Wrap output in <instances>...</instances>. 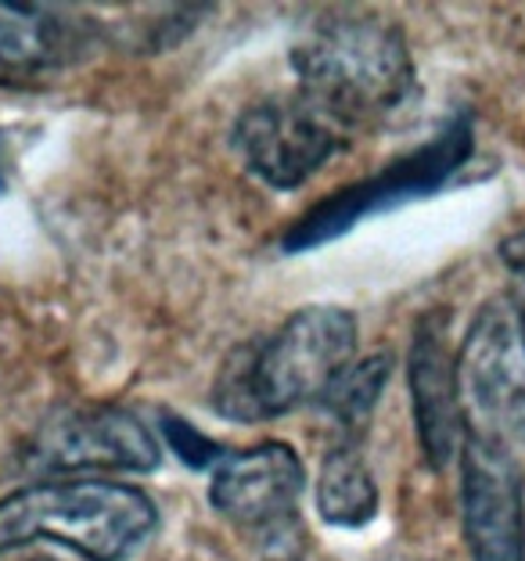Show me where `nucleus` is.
<instances>
[{
  "instance_id": "nucleus-10",
  "label": "nucleus",
  "mask_w": 525,
  "mask_h": 561,
  "mask_svg": "<svg viewBox=\"0 0 525 561\" xmlns=\"http://www.w3.org/2000/svg\"><path fill=\"white\" fill-rule=\"evenodd\" d=\"M460 156L450 151V140L443 145L418 151V156L403 159L389 165L386 173L370 176V181H361L345 191H335L331 198L317 202V206L299 216L296 227L285 234V249L288 252H306V249H317L324 241L345 234L356 220H364L367 213H378L392 206V202H403L407 195H418V191H429L440 176L450 170Z\"/></svg>"
},
{
  "instance_id": "nucleus-4",
  "label": "nucleus",
  "mask_w": 525,
  "mask_h": 561,
  "mask_svg": "<svg viewBox=\"0 0 525 561\" xmlns=\"http://www.w3.org/2000/svg\"><path fill=\"white\" fill-rule=\"evenodd\" d=\"M465 436L504 450L525 443V313L515 296L479 306L457 350Z\"/></svg>"
},
{
  "instance_id": "nucleus-12",
  "label": "nucleus",
  "mask_w": 525,
  "mask_h": 561,
  "mask_svg": "<svg viewBox=\"0 0 525 561\" xmlns=\"http://www.w3.org/2000/svg\"><path fill=\"white\" fill-rule=\"evenodd\" d=\"M317 512L328 526L356 529L375 518L378 512V486L367 461L356 446L339 443L317 471Z\"/></svg>"
},
{
  "instance_id": "nucleus-15",
  "label": "nucleus",
  "mask_w": 525,
  "mask_h": 561,
  "mask_svg": "<svg viewBox=\"0 0 525 561\" xmlns=\"http://www.w3.org/2000/svg\"><path fill=\"white\" fill-rule=\"evenodd\" d=\"M11 170H15V140H11L8 130H0V195L8 191Z\"/></svg>"
},
{
  "instance_id": "nucleus-11",
  "label": "nucleus",
  "mask_w": 525,
  "mask_h": 561,
  "mask_svg": "<svg viewBox=\"0 0 525 561\" xmlns=\"http://www.w3.org/2000/svg\"><path fill=\"white\" fill-rule=\"evenodd\" d=\"M91 47V22L69 8L0 4V83H25L66 69Z\"/></svg>"
},
{
  "instance_id": "nucleus-14",
  "label": "nucleus",
  "mask_w": 525,
  "mask_h": 561,
  "mask_svg": "<svg viewBox=\"0 0 525 561\" xmlns=\"http://www.w3.org/2000/svg\"><path fill=\"white\" fill-rule=\"evenodd\" d=\"M501 260L511 271V277L518 280V288H522V296H525V231H518V234H511V238L501 241ZM518 306H522V313H525V302H518Z\"/></svg>"
},
{
  "instance_id": "nucleus-6",
  "label": "nucleus",
  "mask_w": 525,
  "mask_h": 561,
  "mask_svg": "<svg viewBox=\"0 0 525 561\" xmlns=\"http://www.w3.org/2000/svg\"><path fill=\"white\" fill-rule=\"evenodd\" d=\"M230 140L246 170L266 187L296 191L342 148V130L292 94L246 108Z\"/></svg>"
},
{
  "instance_id": "nucleus-8",
  "label": "nucleus",
  "mask_w": 525,
  "mask_h": 561,
  "mask_svg": "<svg viewBox=\"0 0 525 561\" xmlns=\"http://www.w3.org/2000/svg\"><path fill=\"white\" fill-rule=\"evenodd\" d=\"M460 518L471 561H525V482L515 454L465 436Z\"/></svg>"
},
{
  "instance_id": "nucleus-1",
  "label": "nucleus",
  "mask_w": 525,
  "mask_h": 561,
  "mask_svg": "<svg viewBox=\"0 0 525 561\" xmlns=\"http://www.w3.org/2000/svg\"><path fill=\"white\" fill-rule=\"evenodd\" d=\"M299 98L339 130L389 119L414 91V61L403 33L375 15L317 22L292 50Z\"/></svg>"
},
{
  "instance_id": "nucleus-13",
  "label": "nucleus",
  "mask_w": 525,
  "mask_h": 561,
  "mask_svg": "<svg viewBox=\"0 0 525 561\" xmlns=\"http://www.w3.org/2000/svg\"><path fill=\"white\" fill-rule=\"evenodd\" d=\"M389 375H392V356L375 353V356H367V360H353L335 381H331V389L324 392L320 407L335 421L345 446H356V439L364 436Z\"/></svg>"
},
{
  "instance_id": "nucleus-9",
  "label": "nucleus",
  "mask_w": 525,
  "mask_h": 561,
  "mask_svg": "<svg viewBox=\"0 0 525 561\" xmlns=\"http://www.w3.org/2000/svg\"><path fill=\"white\" fill-rule=\"evenodd\" d=\"M407 378H411V403L418 443L425 461L443 471L465 446V414H460L457 392V353L446 342V317L432 313L421 317L411 342V360H407Z\"/></svg>"
},
{
  "instance_id": "nucleus-7",
  "label": "nucleus",
  "mask_w": 525,
  "mask_h": 561,
  "mask_svg": "<svg viewBox=\"0 0 525 561\" xmlns=\"http://www.w3.org/2000/svg\"><path fill=\"white\" fill-rule=\"evenodd\" d=\"M162 446L123 407H69L41 425L30 465L41 471H156Z\"/></svg>"
},
{
  "instance_id": "nucleus-3",
  "label": "nucleus",
  "mask_w": 525,
  "mask_h": 561,
  "mask_svg": "<svg viewBox=\"0 0 525 561\" xmlns=\"http://www.w3.org/2000/svg\"><path fill=\"white\" fill-rule=\"evenodd\" d=\"M159 526L156 501L123 482L44 479L0 501V554L55 540L87 561H126Z\"/></svg>"
},
{
  "instance_id": "nucleus-5",
  "label": "nucleus",
  "mask_w": 525,
  "mask_h": 561,
  "mask_svg": "<svg viewBox=\"0 0 525 561\" xmlns=\"http://www.w3.org/2000/svg\"><path fill=\"white\" fill-rule=\"evenodd\" d=\"M303 482L306 468L288 443H260L216 461L209 501L249 533L263 561H299L306 551L296 512Z\"/></svg>"
},
{
  "instance_id": "nucleus-2",
  "label": "nucleus",
  "mask_w": 525,
  "mask_h": 561,
  "mask_svg": "<svg viewBox=\"0 0 525 561\" xmlns=\"http://www.w3.org/2000/svg\"><path fill=\"white\" fill-rule=\"evenodd\" d=\"M356 353V317L342 306H306L260 346L224 364L213 407L230 421H266L320 403Z\"/></svg>"
},
{
  "instance_id": "nucleus-16",
  "label": "nucleus",
  "mask_w": 525,
  "mask_h": 561,
  "mask_svg": "<svg viewBox=\"0 0 525 561\" xmlns=\"http://www.w3.org/2000/svg\"><path fill=\"white\" fill-rule=\"evenodd\" d=\"M33 561H55V558H33Z\"/></svg>"
}]
</instances>
